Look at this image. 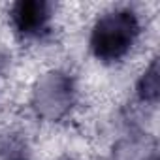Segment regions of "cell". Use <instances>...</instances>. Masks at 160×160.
<instances>
[{
	"label": "cell",
	"instance_id": "1",
	"mask_svg": "<svg viewBox=\"0 0 160 160\" xmlns=\"http://www.w3.org/2000/svg\"><path fill=\"white\" fill-rule=\"evenodd\" d=\"M139 34V21L132 10H113L102 15L91 36V49L102 62L121 60Z\"/></svg>",
	"mask_w": 160,
	"mask_h": 160
},
{
	"label": "cell",
	"instance_id": "2",
	"mask_svg": "<svg viewBox=\"0 0 160 160\" xmlns=\"http://www.w3.org/2000/svg\"><path fill=\"white\" fill-rule=\"evenodd\" d=\"M53 4L45 0H19L12 6L10 19L23 38H40L49 32Z\"/></svg>",
	"mask_w": 160,
	"mask_h": 160
},
{
	"label": "cell",
	"instance_id": "3",
	"mask_svg": "<svg viewBox=\"0 0 160 160\" xmlns=\"http://www.w3.org/2000/svg\"><path fill=\"white\" fill-rule=\"evenodd\" d=\"M138 92L141 100L154 102L158 96V70H156V60H152L151 68L143 73L141 81L138 85Z\"/></svg>",
	"mask_w": 160,
	"mask_h": 160
},
{
	"label": "cell",
	"instance_id": "4",
	"mask_svg": "<svg viewBox=\"0 0 160 160\" xmlns=\"http://www.w3.org/2000/svg\"><path fill=\"white\" fill-rule=\"evenodd\" d=\"M0 160H28L25 141L17 136H8L4 141H0Z\"/></svg>",
	"mask_w": 160,
	"mask_h": 160
}]
</instances>
